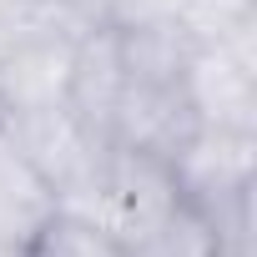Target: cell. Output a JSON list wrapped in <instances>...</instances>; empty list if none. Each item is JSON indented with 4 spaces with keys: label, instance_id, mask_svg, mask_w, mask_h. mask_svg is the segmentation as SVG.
I'll return each instance as SVG.
<instances>
[{
    "label": "cell",
    "instance_id": "1",
    "mask_svg": "<svg viewBox=\"0 0 257 257\" xmlns=\"http://www.w3.org/2000/svg\"><path fill=\"white\" fill-rule=\"evenodd\" d=\"M0 132H6V142L46 177V187L61 197V207H81V212L91 207L106 147L81 132L66 106L0 111Z\"/></svg>",
    "mask_w": 257,
    "mask_h": 257
},
{
    "label": "cell",
    "instance_id": "3",
    "mask_svg": "<svg viewBox=\"0 0 257 257\" xmlns=\"http://www.w3.org/2000/svg\"><path fill=\"white\" fill-rule=\"evenodd\" d=\"M121 247H126V257H242L237 242L227 237V227L207 207H197L187 192L157 222H147L137 237H126Z\"/></svg>",
    "mask_w": 257,
    "mask_h": 257
},
{
    "label": "cell",
    "instance_id": "2",
    "mask_svg": "<svg viewBox=\"0 0 257 257\" xmlns=\"http://www.w3.org/2000/svg\"><path fill=\"white\" fill-rule=\"evenodd\" d=\"M126 91V66H121V41L116 26H91L71 41V71H66V111L81 132L101 147H111V121Z\"/></svg>",
    "mask_w": 257,
    "mask_h": 257
},
{
    "label": "cell",
    "instance_id": "5",
    "mask_svg": "<svg viewBox=\"0 0 257 257\" xmlns=\"http://www.w3.org/2000/svg\"><path fill=\"white\" fill-rule=\"evenodd\" d=\"M21 257H126V247L101 217H91L81 207H56L31 232Z\"/></svg>",
    "mask_w": 257,
    "mask_h": 257
},
{
    "label": "cell",
    "instance_id": "4",
    "mask_svg": "<svg viewBox=\"0 0 257 257\" xmlns=\"http://www.w3.org/2000/svg\"><path fill=\"white\" fill-rule=\"evenodd\" d=\"M61 207V197L46 187V177L6 142L0 132V257H21L31 232Z\"/></svg>",
    "mask_w": 257,
    "mask_h": 257
}]
</instances>
